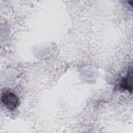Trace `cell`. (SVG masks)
I'll return each instance as SVG.
<instances>
[{
	"label": "cell",
	"mask_w": 133,
	"mask_h": 133,
	"mask_svg": "<svg viewBox=\"0 0 133 133\" xmlns=\"http://www.w3.org/2000/svg\"><path fill=\"white\" fill-rule=\"evenodd\" d=\"M1 100L7 108L10 110H14L20 104L18 97L11 91L3 92L1 96Z\"/></svg>",
	"instance_id": "obj_1"
},
{
	"label": "cell",
	"mask_w": 133,
	"mask_h": 133,
	"mask_svg": "<svg viewBox=\"0 0 133 133\" xmlns=\"http://www.w3.org/2000/svg\"><path fill=\"white\" fill-rule=\"evenodd\" d=\"M120 87L125 90H127L129 91H132V70H129L126 76L123 78Z\"/></svg>",
	"instance_id": "obj_2"
}]
</instances>
